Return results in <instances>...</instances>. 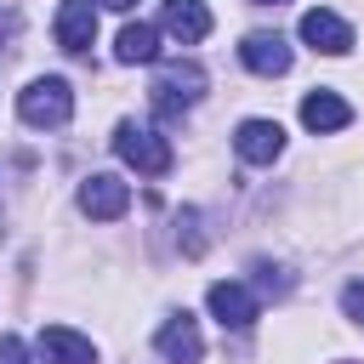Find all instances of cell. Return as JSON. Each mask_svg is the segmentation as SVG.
Returning <instances> with one entry per match:
<instances>
[{"instance_id":"obj_1","label":"cell","mask_w":364,"mask_h":364,"mask_svg":"<svg viewBox=\"0 0 364 364\" xmlns=\"http://www.w3.org/2000/svg\"><path fill=\"white\" fill-rule=\"evenodd\" d=\"M17 114H23V125H34V131L68 125V119H74V91H68V80H57V74L28 80V85L17 91Z\"/></svg>"},{"instance_id":"obj_2","label":"cell","mask_w":364,"mask_h":364,"mask_svg":"<svg viewBox=\"0 0 364 364\" xmlns=\"http://www.w3.org/2000/svg\"><path fill=\"white\" fill-rule=\"evenodd\" d=\"M199 97H205V68H199V63H165V68L154 74V85H148V102H154L159 119H176V114L193 108Z\"/></svg>"},{"instance_id":"obj_3","label":"cell","mask_w":364,"mask_h":364,"mask_svg":"<svg viewBox=\"0 0 364 364\" xmlns=\"http://www.w3.org/2000/svg\"><path fill=\"white\" fill-rule=\"evenodd\" d=\"M114 154H119L136 176H165V171H171V142H165L159 131L136 125V119H119V131H114Z\"/></svg>"},{"instance_id":"obj_4","label":"cell","mask_w":364,"mask_h":364,"mask_svg":"<svg viewBox=\"0 0 364 364\" xmlns=\"http://www.w3.org/2000/svg\"><path fill=\"white\" fill-rule=\"evenodd\" d=\"M80 210H85L91 222H119V216L131 210V182H119V176H108V171L85 176V182H80Z\"/></svg>"},{"instance_id":"obj_5","label":"cell","mask_w":364,"mask_h":364,"mask_svg":"<svg viewBox=\"0 0 364 364\" xmlns=\"http://www.w3.org/2000/svg\"><path fill=\"white\" fill-rule=\"evenodd\" d=\"M51 34H57V46H63L68 57H85L91 40H97V11H91V0H63Z\"/></svg>"},{"instance_id":"obj_6","label":"cell","mask_w":364,"mask_h":364,"mask_svg":"<svg viewBox=\"0 0 364 364\" xmlns=\"http://www.w3.org/2000/svg\"><path fill=\"white\" fill-rule=\"evenodd\" d=\"M233 154H239L245 165H273V159L284 154V131H279V119H245V125L233 131Z\"/></svg>"},{"instance_id":"obj_7","label":"cell","mask_w":364,"mask_h":364,"mask_svg":"<svg viewBox=\"0 0 364 364\" xmlns=\"http://www.w3.org/2000/svg\"><path fill=\"white\" fill-rule=\"evenodd\" d=\"M205 301H210V313H216V324L222 330H250L256 324V296L245 290V284H233V279H222V284H210L205 290Z\"/></svg>"},{"instance_id":"obj_8","label":"cell","mask_w":364,"mask_h":364,"mask_svg":"<svg viewBox=\"0 0 364 364\" xmlns=\"http://www.w3.org/2000/svg\"><path fill=\"white\" fill-rule=\"evenodd\" d=\"M301 40L324 57H347L353 51V28L336 17V11H301Z\"/></svg>"},{"instance_id":"obj_9","label":"cell","mask_w":364,"mask_h":364,"mask_svg":"<svg viewBox=\"0 0 364 364\" xmlns=\"http://www.w3.org/2000/svg\"><path fill=\"white\" fill-rule=\"evenodd\" d=\"M239 57H245V68H250V74H262V80L290 74V46H284V34H245Z\"/></svg>"},{"instance_id":"obj_10","label":"cell","mask_w":364,"mask_h":364,"mask_svg":"<svg viewBox=\"0 0 364 364\" xmlns=\"http://www.w3.org/2000/svg\"><path fill=\"white\" fill-rule=\"evenodd\" d=\"M154 347H159L171 364H199V353H205V341H199V324H193L188 313H171V318L159 324Z\"/></svg>"},{"instance_id":"obj_11","label":"cell","mask_w":364,"mask_h":364,"mask_svg":"<svg viewBox=\"0 0 364 364\" xmlns=\"http://www.w3.org/2000/svg\"><path fill=\"white\" fill-rule=\"evenodd\" d=\"M159 23H165V34L182 40V46H199V40L210 34V11H205V0H165V6H159Z\"/></svg>"},{"instance_id":"obj_12","label":"cell","mask_w":364,"mask_h":364,"mask_svg":"<svg viewBox=\"0 0 364 364\" xmlns=\"http://www.w3.org/2000/svg\"><path fill=\"white\" fill-rule=\"evenodd\" d=\"M97 353H91V341L80 336V330H68V324H46L40 330V364H91Z\"/></svg>"},{"instance_id":"obj_13","label":"cell","mask_w":364,"mask_h":364,"mask_svg":"<svg viewBox=\"0 0 364 364\" xmlns=\"http://www.w3.org/2000/svg\"><path fill=\"white\" fill-rule=\"evenodd\" d=\"M347 119H353V108H347L336 91H307V97H301V125H307V131H341Z\"/></svg>"},{"instance_id":"obj_14","label":"cell","mask_w":364,"mask_h":364,"mask_svg":"<svg viewBox=\"0 0 364 364\" xmlns=\"http://www.w3.org/2000/svg\"><path fill=\"white\" fill-rule=\"evenodd\" d=\"M114 57H119V63H154V57H159V34H154L148 23H125Z\"/></svg>"},{"instance_id":"obj_15","label":"cell","mask_w":364,"mask_h":364,"mask_svg":"<svg viewBox=\"0 0 364 364\" xmlns=\"http://www.w3.org/2000/svg\"><path fill=\"white\" fill-rule=\"evenodd\" d=\"M250 273H256V284H262L267 296H290V273H284V267H273V262H256Z\"/></svg>"},{"instance_id":"obj_16","label":"cell","mask_w":364,"mask_h":364,"mask_svg":"<svg viewBox=\"0 0 364 364\" xmlns=\"http://www.w3.org/2000/svg\"><path fill=\"white\" fill-rule=\"evenodd\" d=\"M341 313L364 330V279H353V284H341Z\"/></svg>"},{"instance_id":"obj_17","label":"cell","mask_w":364,"mask_h":364,"mask_svg":"<svg viewBox=\"0 0 364 364\" xmlns=\"http://www.w3.org/2000/svg\"><path fill=\"white\" fill-rule=\"evenodd\" d=\"M0 364H28V353H23L17 336H0Z\"/></svg>"},{"instance_id":"obj_18","label":"cell","mask_w":364,"mask_h":364,"mask_svg":"<svg viewBox=\"0 0 364 364\" xmlns=\"http://www.w3.org/2000/svg\"><path fill=\"white\" fill-rule=\"evenodd\" d=\"M102 6H114V11H131V6H136V0H102Z\"/></svg>"},{"instance_id":"obj_19","label":"cell","mask_w":364,"mask_h":364,"mask_svg":"<svg viewBox=\"0 0 364 364\" xmlns=\"http://www.w3.org/2000/svg\"><path fill=\"white\" fill-rule=\"evenodd\" d=\"M250 6H284V0H250Z\"/></svg>"}]
</instances>
